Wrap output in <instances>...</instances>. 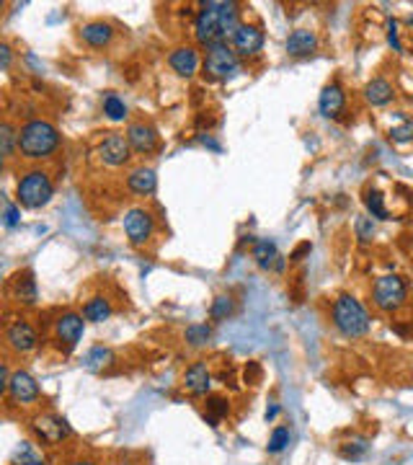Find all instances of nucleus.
Instances as JSON below:
<instances>
[{
	"instance_id": "37998d69",
	"label": "nucleus",
	"mask_w": 413,
	"mask_h": 465,
	"mask_svg": "<svg viewBox=\"0 0 413 465\" xmlns=\"http://www.w3.org/2000/svg\"><path fill=\"white\" fill-rule=\"evenodd\" d=\"M405 24H408V26H411V29H413V13H411V16H408V18H405Z\"/></svg>"
},
{
	"instance_id": "c9c22d12",
	"label": "nucleus",
	"mask_w": 413,
	"mask_h": 465,
	"mask_svg": "<svg viewBox=\"0 0 413 465\" xmlns=\"http://www.w3.org/2000/svg\"><path fill=\"white\" fill-rule=\"evenodd\" d=\"M206 411H212L217 417H225L228 414V401L220 398V395H206Z\"/></svg>"
},
{
	"instance_id": "20e7f679",
	"label": "nucleus",
	"mask_w": 413,
	"mask_h": 465,
	"mask_svg": "<svg viewBox=\"0 0 413 465\" xmlns=\"http://www.w3.org/2000/svg\"><path fill=\"white\" fill-rule=\"evenodd\" d=\"M52 194H55L52 178H49V173H44V171H39V169L24 173L16 186L18 204L26 209H39V207H44V204H49Z\"/></svg>"
},
{
	"instance_id": "f03ea898",
	"label": "nucleus",
	"mask_w": 413,
	"mask_h": 465,
	"mask_svg": "<svg viewBox=\"0 0 413 465\" xmlns=\"http://www.w3.org/2000/svg\"><path fill=\"white\" fill-rule=\"evenodd\" d=\"M60 145V132L52 122L47 119H32L18 129V150L24 158L39 161V158H49Z\"/></svg>"
},
{
	"instance_id": "423d86ee",
	"label": "nucleus",
	"mask_w": 413,
	"mask_h": 465,
	"mask_svg": "<svg viewBox=\"0 0 413 465\" xmlns=\"http://www.w3.org/2000/svg\"><path fill=\"white\" fill-rule=\"evenodd\" d=\"M405 295H408V287L395 274H385L380 280H374L372 303L377 305V310H382V313H393L398 308H403Z\"/></svg>"
},
{
	"instance_id": "cd10ccee",
	"label": "nucleus",
	"mask_w": 413,
	"mask_h": 465,
	"mask_svg": "<svg viewBox=\"0 0 413 465\" xmlns=\"http://www.w3.org/2000/svg\"><path fill=\"white\" fill-rule=\"evenodd\" d=\"M209 339H212V329H209L206 323H191L189 329H186V341H189V346H194V349L206 346Z\"/></svg>"
},
{
	"instance_id": "39448f33",
	"label": "nucleus",
	"mask_w": 413,
	"mask_h": 465,
	"mask_svg": "<svg viewBox=\"0 0 413 465\" xmlns=\"http://www.w3.org/2000/svg\"><path fill=\"white\" fill-rule=\"evenodd\" d=\"M204 72L212 81H230V78H235L240 72V60H238V55H235V49H232L228 41H220V44L206 47Z\"/></svg>"
},
{
	"instance_id": "4be33fe9",
	"label": "nucleus",
	"mask_w": 413,
	"mask_h": 465,
	"mask_svg": "<svg viewBox=\"0 0 413 465\" xmlns=\"http://www.w3.org/2000/svg\"><path fill=\"white\" fill-rule=\"evenodd\" d=\"M254 258L258 269H274L279 261V251H277V243L269 241V238H261V241L254 243Z\"/></svg>"
},
{
	"instance_id": "f257e3e1",
	"label": "nucleus",
	"mask_w": 413,
	"mask_h": 465,
	"mask_svg": "<svg viewBox=\"0 0 413 465\" xmlns=\"http://www.w3.org/2000/svg\"><path fill=\"white\" fill-rule=\"evenodd\" d=\"M238 3L232 0H206L199 6L197 21H194V34L197 41L204 47L232 39V34L238 29Z\"/></svg>"
},
{
	"instance_id": "f8f14e48",
	"label": "nucleus",
	"mask_w": 413,
	"mask_h": 465,
	"mask_svg": "<svg viewBox=\"0 0 413 465\" xmlns=\"http://www.w3.org/2000/svg\"><path fill=\"white\" fill-rule=\"evenodd\" d=\"M6 341H8V346L13 349V352L26 354V352H34V349H37L39 336H37V331H34L26 321H16L6 329Z\"/></svg>"
},
{
	"instance_id": "473e14b6",
	"label": "nucleus",
	"mask_w": 413,
	"mask_h": 465,
	"mask_svg": "<svg viewBox=\"0 0 413 465\" xmlns=\"http://www.w3.org/2000/svg\"><path fill=\"white\" fill-rule=\"evenodd\" d=\"M390 140L393 143H411L413 140V119H403V124H398V127H390Z\"/></svg>"
},
{
	"instance_id": "aec40b11",
	"label": "nucleus",
	"mask_w": 413,
	"mask_h": 465,
	"mask_svg": "<svg viewBox=\"0 0 413 465\" xmlns=\"http://www.w3.org/2000/svg\"><path fill=\"white\" fill-rule=\"evenodd\" d=\"M80 39L91 44V47H106L114 39V29L109 24H103V21H91V24L80 29Z\"/></svg>"
},
{
	"instance_id": "7ed1b4c3",
	"label": "nucleus",
	"mask_w": 413,
	"mask_h": 465,
	"mask_svg": "<svg viewBox=\"0 0 413 465\" xmlns=\"http://www.w3.org/2000/svg\"><path fill=\"white\" fill-rule=\"evenodd\" d=\"M334 326L346 339H362L369 334V313L354 295H341L334 303Z\"/></svg>"
},
{
	"instance_id": "b1692460",
	"label": "nucleus",
	"mask_w": 413,
	"mask_h": 465,
	"mask_svg": "<svg viewBox=\"0 0 413 465\" xmlns=\"http://www.w3.org/2000/svg\"><path fill=\"white\" fill-rule=\"evenodd\" d=\"M109 315H112V305H109L106 297H91L86 303V308H83V318L91 323H101Z\"/></svg>"
},
{
	"instance_id": "7c9ffc66",
	"label": "nucleus",
	"mask_w": 413,
	"mask_h": 465,
	"mask_svg": "<svg viewBox=\"0 0 413 465\" xmlns=\"http://www.w3.org/2000/svg\"><path fill=\"white\" fill-rule=\"evenodd\" d=\"M109 362H112V352H109V349H103V346H96V349H91V352H88L86 367L96 372V369L106 367Z\"/></svg>"
},
{
	"instance_id": "412c9836",
	"label": "nucleus",
	"mask_w": 413,
	"mask_h": 465,
	"mask_svg": "<svg viewBox=\"0 0 413 465\" xmlns=\"http://www.w3.org/2000/svg\"><path fill=\"white\" fill-rule=\"evenodd\" d=\"M365 98L372 106H388L393 98H395V89L390 86V81L385 78H372V81L365 86Z\"/></svg>"
},
{
	"instance_id": "6e6552de",
	"label": "nucleus",
	"mask_w": 413,
	"mask_h": 465,
	"mask_svg": "<svg viewBox=\"0 0 413 465\" xmlns=\"http://www.w3.org/2000/svg\"><path fill=\"white\" fill-rule=\"evenodd\" d=\"M98 155L106 166L112 169H119L132 158V145H129L127 135H119V132H109L103 137L101 145H98Z\"/></svg>"
},
{
	"instance_id": "4c0bfd02",
	"label": "nucleus",
	"mask_w": 413,
	"mask_h": 465,
	"mask_svg": "<svg viewBox=\"0 0 413 465\" xmlns=\"http://www.w3.org/2000/svg\"><path fill=\"white\" fill-rule=\"evenodd\" d=\"M0 60H3V70L11 67V47L8 44H0Z\"/></svg>"
},
{
	"instance_id": "a211bd4d",
	"label": "nucleus",
	"mask_w": 413,
	"mask_h": 465,
	"mask_svg": "<svg viewBox=\"0 0 413 465\" xmlns=\"http://www.w3.org/2000/svg\"><path fill=\"white\" fill-rule=\"evenodd\" d=\"M168 65L173 67L176 75H181V78H191L194 72L199 70V55L194 47H178L171 52L168 57Z\"/></svg>"
},
{
	"instance_id": "2eb2a0df",
	"label": "nucleus",
	"mask_w": 413,
	"mask_h": 465,
	"mask_svg": "<svg viewBox=\"0 0 413 465\" xmlns=\"http://www.w3.org/2000/svg\"><path fill=\"white\" fill-rule=\"evenodd\" d=\"M343 106H346V93L339 83H328L326 89L320 91V98H318V109L323 117L328 119H336L339 114L343 112Z\"/></svg>"
},
{
	"instance_id": "e433bc0d",
	"label": "nucleus",
	"mask_w": 413,
	"mask_h": 465,
	"mask_svg": "<svg viewBox=\"0 0 413 465\" xmlns=\"http://www.w3.org/2000/svg\"><path fill=\"white\" fill-rule=\"evenodd\" d=\"M388 44L393 47V52H403V44H400V39H398V21L395 18L388 24Z\"/></svg>"
},
{
	"instance_id": "a878e982",
	"label": "nucleus",
	"mask_w": 413,
	"mask_h": 465,
	"mask_svg": "<svg viewBox=\"0 0 413 465\" xmlns=\"http://www.w3.org/2000/svg\"><path fill=\"white\" fill-rule=\"evenodd\" d=\"M235 310V300L230 295H217L212 300V308H209V315H212V321H228Z\"/></svg>"
},
{
	"instance_id": "6ab92c4d",
	"label": "nucleus",
	"mask_w": 413,
	"mask_h": 465,
	"mask_svg": "<svg viewBox=\"0 0 413 465\" xmlns=\"http://www.w3.org/2000/svg\"><path fill=\"white\" fill-rule=\"evenodd\" d=\"M127 186L132 194H140V197H150L158 186V176L155 171L148 169V166H140V169H132L127 176Z\"/></svg>"
},
{
	"instance_id": "2f4dec72",
	"label": "nucleus",
	"mask_w": 413,
	"mask_h": 465,
	"mask_svg": "<svg viewBox=\"0 0 413 465\" xmlns=\"http://www.w3.org/2000/svg\"><path fill=\"white\" fill-rule=\"evenodd\" d=\"M287 445H289V429H287V426H277V429L271 432L269 445H266V447H269V452L277 455V452H282Z\"/></svg>"
},
{
	"instance_id": "0eeeda50",
	"label": "nucleus",
	"mask_w": 413,
	"mask_h": 465,
	"mask_svg": "<svg viewBox=\"0 0 413 465\" xmlns=\"http://www.w3.org/2000/svg\"><path fill=\"white\" fill-rule=\"evenodd\" d=\"M152 230H155V220L148 209L135 207L124 215V232L132 246H145L152 238Z\"/></svg>"
},
{
	"instance_id": "ea45409f",
	"label": "nucleus",
	"mask_w": 413,
	"mask_h": 465,
	"mask_svg": "<svg viewBox=\"0 0 413 465\" xmlns=\"http://www.w3.org/2000/svg\"><path fill=\"white\" fill-rule=\"evenodd\" d=\"M277 414H279V406L274 403V406H269V409H266V421H274V419H277Z\"/></svg>"
},
{
	"instance_id": "4468645a",
	"label": "nucleus",
	"mask_w": 413,
	"mask_h": 465,
	"mask_svg": "<svg viewBox=\"0 0 413 465\" xmlns=\"http://www.w3.org/2000/svg\"><path fill=\"white\" fill-rule=\"evenodd\" d=\"M127 140H129V145H132V150L143 152V155H148V152H152L158 148V132H155L152 124H145V122L129 124Z\"/></svg>"
},
{
	"instance_id": "72a5a7b5",
	"label": "nucleus",
	"mask_w": 413,
	"mask_h": 465,
	"mask_svg": "<svg viewBox=\"0 0 413 465\" xmlns=\"http://www.w3.org/2000/svg\"><path fill=\"white\" fill-rule=\"evenodd\" d=\"M354 230H357V238L362 243H369L372 241V235H374V223H372V217H357V223H354Z\"/></svg>"
},
{
	"instance_id": "dca6fc26",
	"label": "nucleus",
	"mask_w": 413,
	"mask_h": 465,
	"mask_svg": "<svg viewBox=\"0 0 413 465\" xmlns=\"http://www.w3.org/2000/svg\"><path fill=\"white\" fill-rule=\"evenodd\" d=\"M318 47V37L310 29H294L287 37V55L289 57H310Z\"/></svg>"
},
{
	"instance_id": "c85d7f7f",
	"label": "nucleus",
	"mask_w": 413,
	"mask_h": 465,
	"mask_svg": "<svg viewBox=\"0 0 413 465\" xmlns=\"http://www.w3.org/2000/svg\"><path fill=\"white\" fill-rule=\"evenodd\" d=\"M103 114L112 122H122L127 117V106H124V101L117 93H106L103 96Z\"/></svg>"
},
{
	"instance_id": "ddd939ff",
	"label": "nucleus",
	"mask_w": 413,
	"mask_h": 465,
	"mask_svg": "<svg viewBox=\"0 0 413 465\" xmlns=\"http://www.w3.org/2000/svg\"><path fill=\"white\" fill-rule=\"evenodd\" d=\"M8 395H11V401H16V403H32L39 398V385H37V380H34L26 369H16L13 377H11Z\"/></svg>"
},
{
	"instance_id": "a19ab883",
	"label": "nucleus",
	"mask_w": 413,
	"mask_h": 465,
	"mask_svg": "<svg viewBox=\"0 0 413 465\" xmlns=\"http://www.w3.org/2000/svg\"><path fill=\"white\" fill-rule=\"evenodd\" d=\"M26 465H47V463H44V460H39V457H32V460H29Z\"/></svg>"
},
{
	"instance_id": "1a4fd4ad",
	"label": "nucleus",
	"mask_w": 413,
	"mask_h": 465,
	"mask_svg": "<svg viewBox=\"0 0 413 465\" xmlns=\"http://www.w3.org/2000/svg\"><path fill=\"white\" fill-rule=\"evenodd\" d=\"M263 47V32L254 24H240L232 34V49L240 57H254Z\"/></svg>"
},
{
	"instance_id": "9d476101",
	"label": "nucleus",
	"mask_w": 413,
	"mask_h": 465,
	"mask_svg": "<svg viewBox=\"0 0 413 465\" xmlns=\"http://www.w3.org/2000/svg\"><path fill=\"white\" fill-rule=\"evenodd\" d=\"M34 432L39 434L41 442L47 445H57L63 442L65 437H70V426L63 417H55V414H41V417L34 419Z\"/></svg>"
},
{
	"instance_id": "f704fd0d",
	"label": "nucleus",
	"mask_w": 413,
	"mask_h": 465,
	"mask_svg": "<svg viewBox=\"0 0 413 465\" xmlns=\"http://www.w3.org/2000/svg\"><path fill=\"white\" fill-rule=\"evenodd\" d=\"M18 220H21V209L13 204V202H6V212H3V225L6 228H16Z\"/></svg>"
},
{
	"instance_id": "393cba45",
	"label": "nucleus",
	"mask_w": 413,
	"mask_h": 465,
	"mask_svg": "<svg viewBox=\"0 0 413 465\" xmlns=\"http://www.w3.org/2000/svg\"><path fill=\"white\" fill-rule=\"evenodd\" d=\"M365 204H367V212L377 220H390V212L385 207V197H382L377 189H367L365 192Z\"/></svg>"
},
{
	"instance_id": "58836bf2",
	"label": "nucleus",
	"mask_w": 413,
	"mask_h": 465,
	"mask_svg": "<svg viewBox=\"0 0 413 465\" xmlns=\"http://www.w3.org/2000/svg\"><path fill=\"white\" fill-rule=\"evenodd\" d=\"M308 251H310V243H302L300 249L294 251V254H292V256H289V258H292V261H300V258H302V254H308Z\"/></svg>"
},
{
	"instance_id": "79ce46f5",
	"label": "nucleus",
	"mask_w": 413,
	"mask_h": 465,
	"mask_svg": "<svg viewBox=\"0 0 413 465\" xmlns=\"http://www.w3.org/2000/svg\"><path fill=\"white\" fill-rule=\"evenodd\" d=\"M70 465H93V463H88V460H75V463H70Z\"/></svg>"
},
{
	"instance_id": "5701e85b",
	"label": "nucleus",
	"mask_w": 413,
	"mask_h": 465,
	"mask_svg": "<svg viewBox=\"0 0 413 465\" xmlns=\"http://www.w3.org/2000/svg\"><path fill=\"white\" fill-rule=\"evenodd\" d=\"M13 292H16L18 303L32 305L37 303V282H34L32 272H21L13 277Z\"/></svg>"
},
{
	"instance_id": "c756f323",
	"label": "nucleus",
	"mask_w": 413,
	"mask_h": 465,
	"mask_svg": "<svg viewBox=\"0 0 413 465\" xmlns=\"http://www.w3.org/2000/svg\"><path fill=\"white\" fill-rule=\"evenodd\" d=\"M367 450H369V442L365 437H351L349 442H343L341 445V455L346 460H362L367 455Z\"/></svg>"
},
{
	"instance_id": "9b49d317",
	"label": "nucleus",
	"mask_w": 413,
	"mask_h": 465,
	"mask_svg": "<svg viewBox=\"0 0 413 465\" xmlns=\"http://www.w3.org/2000/svg\"><path fill=\"white\" fill-rule=\"evenodd\" d=\"M83 331H86V321L78 313H65L55 323V336L60 344H65V349L78 346V341L83 339Z\"/></svg>"
},
{
	"instance_id": "bb28decb",
	"label": "nucleus",
	"mask_w": 413,
	"mask_h": 465,
	"mask_svg": "<svg viewBox=\"0 0 413 465\" xmlns=\"http://www.w3.org/2000/svg\"><path fill=\"white\" fill-rule=\"evenodd\" d=\"M0 148H3V158H6V161L13 158V150L18 148V132L8 122L0 124Z\"/></svg>"
},
{
	"instance_id": "f3484780",
	"label": "nucleus",
	"mask_w": 413,
	"mask_h": 465,
	"mask_svg": "<svg viewBox=\"0 0 413 465\" xmlns=\"http://www.w3.org/2000/svg\"><path fill=\"white\" fill-rule=\"evenodd\" d=\"M183 385H186V391H189L191 395L209 393V388H212V375H209V369H206L204 362H194V365L186 369Z\"/></svg>"
}]
</instances>
